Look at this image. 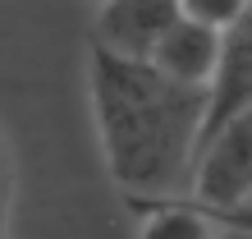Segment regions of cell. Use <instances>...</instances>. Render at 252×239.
Segmentation results:
<instances>
[{"label":"cell","instance_id":"obj_7","mask_svg":"<svg viewBox=\"0 0 252 239\" xmlns=\"http://www.w3.org/2000/svg\"><path fill=\"white\" fill-rule=\"evenodd\" d=\"M188 19H197V23H211L220 28V33H229L234 23L243 19V9L252 5V0H179Z\"/></svg>","mask_w":252,"mask_h":239},{"label":"cell","instance_id":"obj_8","mask_svg":"<svg viewBox=\"0 0 252 239\" xmlns=\"http://www.w3.org/2000/svg\"><path fill=\"white\" fill-rule=\"evenodd\" d=\"M9 202H14V161H9L5 133H0V239H5V226H9Z\"/></svg>","mask_w":252,"mask_h":239},{"label":"cell","instance_id":"obj_9","mask_svg":"<svg viewBox=\"0 0 252 239\" xmlns=\"http://www.w3.org/2000/svg\"><path fill=\"white\" fill-rule=\"evenodd\" d=\"M216 239H252V230H225V235H216Z\"/></svg>","mask_w":252,"mask_h":239},{"label":"cell","instance_id":"obj_6","mask_svg":"<svg viewBox=\"0 0 252 239\" xmlns=\"http://www.w3.org/2000/svg\"><path fill=\"white\" fill-rule=\"evenodd\" d=\"M138 239H216V212L188 202H160L152 207Z\"/></svg>","mask_w":252,"mask_h":239},{"label":"cell","instance_id":"obj_4","mask_svg":"<svg viewBox=\"0 0 252 239\" xmlns=\"http://www.w3.org/2000/svg\"><path fill=\"white\" fill-rule=\"evenodd\" d=\"M220 55H225V33L179 14L170 23V33L156 41L152 65L184 87H211L216 74H220Z\"/></svg>","mask_w":252,"mask_h":239},{"label":"cell","instance_id":"obj_1","mask_svg":"<svg viewBox=\"0 0 252 239\" xmlns=\"http://www.w3.org/2000/svg\"><path fill=\"white\" fill-rule=\"evenodd\" d=\"M87 92L106 166L128 198L188 189L211 111V87H184L165 79L152 60H128L92 46Z\"/></svg>","mask_w":252,"mask_h":239},{"label":"cell","instance_id":"obj_10","mask_svg":"<svg viewBox=\"0 0 252 239\" xmlns=\"http://www.w3.org/2000/svg\"><path fill=\"white\" fill-rule=\"evenodd\" d=\"M96 5H101V0H96Z\"/></svg>","mask_w":252,"mask_h":239},{"label":"cell","instance_id":"obj_2","mask_svg":"<svg viewBox=\"0 0 252 239\" xmlns=\"http://www.w3.org/2000/svg\"><path fill=\"white\" fill-rule=\"evenodd\" d=\"M188 193L206 212H239L252 202V106L202 133Z\"/></svg>","mask_w":252,"mask_h":239},{"label":"cell","instance_id":"obj_3","mask_svg":"<svg viewBox=\"0 0 252 239\" xmlns=\"http://www.w3.org/2000/svg\"><path fill=\"white\" fill-rule=\"evenodd\" d=\"M179 14H184L179 0H101L92 46L128 60H152L156 41L170 33Z\"/></svg>","mask_w":252,"mask_h":239},{"label":"cell","instance_id":"obj_5","mask_svg":"<svg viewBox=\"0 0 252 239\" xmlns=\"http://www.w3.org/2000/svg\"><path fill=\"white\" fill-rule=\"evenodd\" d=\"M243 106H252V5L243 9V19L225 33V55H220V74L211 83L206 129H216L220 120H229L234 111H243Z\"/></svg>","mask_w":252,"mask_h":239}]
</instances>
